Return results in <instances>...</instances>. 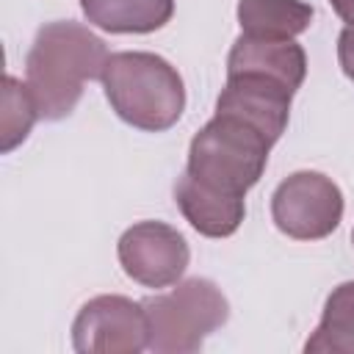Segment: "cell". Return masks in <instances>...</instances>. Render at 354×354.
<instances>
[{"label":"cell","mask_w":354,"mask_h":354,"mask_svg":"<svg viewBox=\"0 0 354 354\" xmlns=\"http://www.w3.org/2000/svg\"><path fill=\"white\" fill-rule=\"evenodd\" d=\"M307 354H354V279L340 282L324 301L321 321L304 343Z\"/></svg>","instance_id":"13"},{"label":"cell","mask_w":354,"mask_h":354,"mask_svg":"<svg viewBox=\"0 0 354 354\" xmlns=\"http://www.w3.org/2000/svg\"><path fill=\"white\" fill-rule=\"evenodd\" d=\"M122 271L144 288L177 285L188 268L191 249L183 232L166 221H138L116 243Z\"/></svg>","instance_id":"7"},{"label":"cell","mask_w":354,"mask_h":354,"mask_svg":"<svg viewBox=\"0 0 354 354\" xmlns=\"http://www.w3.org/2000/svg\"><path fill=\"white\" fill-rule=\"evenodd\" d=\"M351 243H354V230H351Z\"/></svg>","instance_id":"17"},{"label":"cell","mask_w":354,"mask_h":354,"mask_svg":"<svg viewBox=\"0 0 354 354\" xmlns=\"http://www.w3.org/2000/svg\"><path fill=\"white\" fill-rule=\"evenodd\" d=\"M343 191L321 171H293L271 194V218L293 241L329 238L343 218Z\"/></svg>","instance_id":"5"},{"label":"cell","mask_w":354,"mask_h":354,"mask_svg":"<svg viewBox=\"0 0 354 354\" xmlns=\"http://www.w3.org/2000/svg\"><path fill=\"white\" fill-rule=\"evenodd\" d=\"M39 119V108L33 102V94L28 88V83L17 80L14 75H6L3 77V130H0V149L3 152H11L14 147H19L33 122Z\"/></svg>","instance_id":"14"},{"label":"cell","mask_w":354,"mask_h":354,"mask_svg":"<svg viewBox=\"0 0 354 354\" xmlns=\"http://www.w3.org/2000/svg\"><path fill=\"white\" fill-rule=\"evenodd\" d=\"M174 202L185 221L205 238H230L232 232H238L246 216L243 196H230L207 188L188 171H183L174 185Z\"/></svg>","instance_id":"10"},{"label":"cell","mask_w":354,"mask_h":354,"mask_svg":"<svg viewBox=\"0 0 354 354\" xmlns=\"http://www.w3.org/2000/svg\"><path fill=\"white\" fill-rule=\"evenodd\" d=\"M111 53L108 44L86 25L72 19L39 28L25 55V83L39 108V119H66L88 80H102Z\"/></svg>","instance_id":"1"},{"label":"cell","mask_w":354,"mask_h":354,"mask_svg":"<svg viewBox=\"0 0 354 354\" xmlns=\"http://www.w3.org/2000/svg\"><path fill=\"white\" fill-rule=\"evenodd\" d=\"M238 25L246 36L296 39L313 22V6L304 0H238Z\"/></svg>","instance_id":"12"},{"label":"cell","mask_w":354,"mask_h":354,"mask_svg":"<svg viewBox=\"0 0 354 354\" xmlns=\"http://www.w3.org/2000/svg\"><path fill=\"white\" fill-rule=\"evenodd\" d=\"M271 141L249 122L213 113V119L191 138L185 171L207 188L230 196H243L266 171Z\"/></svg>","instance_id":"3"},{"label":"cell","mask_w":354,"mask_h":354,"mask_svg":"<svg viewBox=\"0 0 354 354\" xmlns=\"http://www.w3.org/2000/svg\"><path fill=\"white\" fill-rule=\"evenodd\" d=\"M77 354H138L149 346V321L141 301L119 293L88 299L72 321Z\"/></svg>","instance_id":"6"},{"label":"cell","mask_w":354,"mask_h":354,"mask_svg":"<svg viewBox=\"0 0 354 354\" xmlns=\"http://www.w3.org/2000/svg\"><path fill=\"white\" fill-rule=\"evenodd\" d=\"M105 100L136 130L163 133L185 111V83L163 55L144 50L111 53L102 72Z\"/></svg>","instance_id":"2"},{"label":"cell","mask_w":354,"mask_h":354,"mask_svg":"<svg viewBox=\"0 0 354 354\" xmlns=\"http://www.w3.org/2000/svg\"><path fill=\"white\" fill-rule=\"evenodd\" d=\"M329 6L346 25H354V0H329Z\"/></svg>","instance_id":"16"},{"label":"cell","mask_w":354,"mask_h":354,"mask_svg":"<svg viewBox=\"0 0 354 354\" xmlns=\"http://www.w3.org/2000/svg\"><path fill=\"white\" fill-rule=\"evenodd\" d=\"M91 25L108 33H152L174 17V0H80Z\"/></svg>","instance_id":"11"},{"label":"cell","mask_w":354,"mask_h":354,"mask_svg":"<svg viewBox=\"0 0 354 354\" xmlns=\"http://www.w3.org/2000/svg\"><path fill=\"white\" fill-rule=\"evenodd\" d=\"M141 304L149 321L147 348L155 354H194L230 318L227 296L205 277L183 279L169 293H155Z\"/></svg>","instance_id":"4"},{"label":"cell","mask_w":354,"mask_h":354,"mask_svg":"<svg viewBox=\"0 0 354 354\" xmlns=\"http://www.w3.org/2000/svg\"><path fill=\"white\" fill-rule=\"evenodd\" d=\"M227 75H263L299 91L307 77V53L296 39L241 33L227 55Z\"/></svg>","instance_id":"9"},{"label":"cell","mask_w":354,"mask_h":354,"mask_svg":"<svg viewBox=\"0 0 354 354\" xmlns=\"http://www.w3.org/2000/svg\"><path fill=\"white\" fill-rule=\"evenodd\" d=\"M337 64L348 80H354V25H346L337 36Z\"/></svg>","instance_id":"15"},{"label":"cell","mask_w":354,"mask_h":354,"mask_svg":"<svg viewBox=\"0 0 354 354\" xmlns=\"http://www.w3.org/2000/svg\"><path fill=\"white\" fill-rule=\"evenodd\" d=\"M293 94L285 83L263 75H227V83L216 100V113H230L257 127L271 144H277L290 119Z\"/></svg>","instance_id":"8"}]
</instances>
